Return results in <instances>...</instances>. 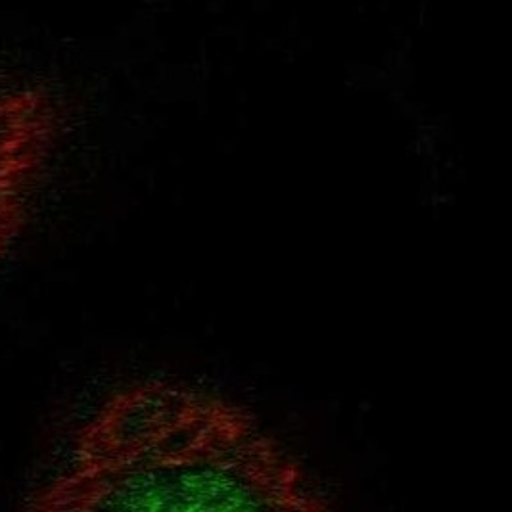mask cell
<instances>
[{"instance_id": "obj_1", "label": "cell", "mask_w": 512, "mask_h": 512, "mask_svg": "<svg viewBox=\"0 0 512 512\" xmlns=\"http://www.w3.org/2000/svg\"><path fill=\"white\" fill-rule=\"evenodd\" d=\"M37 511L332 509L302 463L242 405L142 380L102 401L70 459L29 495Z\"/></svg>"}, {"instance_id": "obj_2", "label": "cell", "mask_w": 512, "mask_h": 512, "mask_svg": "<svg viewBox=\"0 0 512 512\" xmlns=\"http://www.w3.org/2000/svg\"><path fill=\"white\" fill-rule=\"evenodd\" d=\"M60 137L54 94L33 83H0V261L29 221Z\"/></svg>"}]
</instances>
